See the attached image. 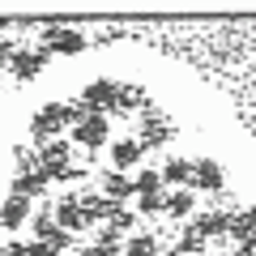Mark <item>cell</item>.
I'll list each match as a JSON object with an SVG mask.
<instances>
[{
  "instance_id": "22",
  "label": "cell",
  "mask_w": 256,
  "mask_h": 256,
  "mask_svg": "<svg viewBox=\"0 0 256 256\" xmlns=\"http://www.w3.org/2000/svg\"><path fill=\"white\" fill-rule=\"evenodd\" d=\"M162 171H141L137 175V196H162Z\"/></svg>"
},
{
  "instance_id": "19",
  "label": "cell",
  "mask_w": 256,
  "mask_h": 256,
  "mask_svg": "<svg viewBox=\"0 0 256 256\" xmlns=\"http://www.w3.org/2000/svg\"><path fill=\"white\" fill-rule=\"evenodd\" d=\"M166 218H196V192L184 188L166 196Z\"/></svg>"
},
{
  "instance_id": "2",
  "label": "cell",
  "mask_w": 256,
  "mask_h": 256,
  "mask_svg": "<svg viewBox=\"0 0 256 256\" xmlns=\"http://www.w3.org/2000/svg\"><path fill=\"white\" fill-rule=\"evenodd\" d=\"M43 52L47 56H82L86 52V34L82 30H73V26H47L43 30Z\"/></svg>"
},
{
  "instance_id": "18",
  "label": "cell",
  "mask_w": 256,
  "mask_h": 256,
  "mask_svg": "<svg viewBox=\"0 0 256 256\" xmlns=\"http://www.w3.org/2000/svg\"><path fill=\"white\" fill-rule=\"evenodd\" d=\"M120 252H124V235H116L111 226L102 230L94 244H86V248H82V256H120Z\"/></svg>"
},
{
  "instance_id": "6",
  "label": "cell",
  "mask_w": 256,
  "mask_h": 256,
  "mask_svg": "<svg viewBox=\"0 0 256 256\" xmlns=\"http://www.w3.org/2000/svg\"><path fill=\"white\" fill-rule=\"evenodd\" d=\"M52 214H56V226L68 230V235H77V230L90 226V218H86V210H82V196H60V201L52 205Z\"/></svg>"
},
{
  "instance_id": "23",
  "label": "cell",
  "mask_w": 256,
  "mask_h": 256,
  "mask_svg": "<svg viewBox=\"0 0 256 256\" xmlns=\"http://www.w3.org/2000/svg\"><path fill=\"white\" fill-rule=\"evenodd\" d=\"M137 107H150L146 94L137 86H120V98H116V111H137Z\"/></svg>"
},
{
  "instance_id": "14",
  "label": "cell",
  "mask_w": 256,
  "mask_h": 256,
  "mask_svg": "<svg viewBox=\"0 0 256 256\" xmlns=\"http://www.w3.org/2000/svg\"><path fill=\"white\" fill-rule=\"evenodd\" d=\"M30 256H60L64 252V248H73V235H68V230H60V226H56L52 230V235H47V239H30Z\"/></svg>"
},
{
  "instance_id": "30",
  "label": "cell",
  "mask_w": 256,
  "mask_h": 256,
  "mask_svg": "<svg viewBox=\"0 0 256 256\" xmlns=\"http://www.w3.org/2000/svg\"><path fill=\"white\" fill-rule=\"evenodd\" d=\"M0 256H4V239H0Z\"/></svg>"
},
{
  "instance_id": "28",
  "label": "cell",
  "mask_w": 256,
  "mask_h": 256,
  "mask_svg": "<svg viewBox=\"0 0 256 256\" xmlns=\"http://www.w3.org/2000/svg\"><path fill=\"white\" fill-rule=\"evenodd\" d=\"M13 52H18V47H13L9 38H0V64H9V60H13Z\"/></svg>"
},
{
  "instance_id": "4",
  "label": "cell",
  "mask_w": 256,
  "mask_h": 256,
  "mask_svg": "<svg viewBox=\"0 0 256 256\" xmlns=\"http://www.w3.org/2000/svg\"><path fill=\"white\" fill-rule=\"evenodd\" d=\"M73 146H82V150H102V146H111V120L107 116H86L82 124L73 128Z\"/></svg>"
},
{
  "instance_id": "21",
  "label": "cell",
  "mask_w": 256,
  "mask_h": 256,
  "mask_svg": "<svg viewBox=\"0 0 256 256\" xmlns=\"http://www.w3.org/2000/svg\"><path fill=\"white\" fill-rule=\"evenodd\" d=\"M124 256H166V252L158 248L154 235H128L124 239Z\"/></svg>"
},
{
  "instance_id": "20",
  "label": "cell",
  "mask_w": 256,
  "mask_h": 256,
  "mask_svg": "<svg viewBox=\"0 0 256 256\" xmlns=\"http://www.w3.org/2000/svg\"><path fill=\"white\" fill-rule=\"evenodd\" d=\"M205 248H210V239H205L196 226H184V230H180V244H175V252H184V256H205Z\"/></svg>"
},
{
  "instance_id": "25",
  "label": "cell",
  "mask_w": 256,
  "mask_h": 256,
  "mask_svg": "<svg viewBox=\"0 0 256 256\" xmlns=\"http://www.w3.org/2000/svg\"><path fill=\"white\" fill-rule=\"evenodd\" d=\"M30 226H34V239H47V235L56 230V214H52V210H38L34 218H30Z\"/></svg>"
},
{
  "instance_id": "1",
  "label": "cell",
  "mask_w": 256,
  "mask_h": 256,
  "mask_svg": "<svg viewBox=\"0 0 256 256\" xmlns=\"http://www.w3.org/2000/svg\"><path fill=\"white\" fill-rule=\"evenodd\" d=\"M34 154H38V171L56 184L64 175V166H73V141H64V137L43 141V146H34Z\"/></svg>"
},
{
  "instance_id": "9",
  "label": "cell",
  "mask_w": 256,
  "mask_h": 256,
  "mask_svg": "<svg viewBox=\"0 0 256 256\" xmlns=\"http://www.w3.org/2000/svg\"><path fill=\"white\" fill-rule=\"evenodd\" d=\"M141 154H146L141 137H116L111 141V171H132L141 162Z\"/></svg>"
},
{
  "instance_id": "3",
  "label": "cell",
  "mask_w": 256,
  "mask_h": 256,
  "mask_svg": "<svg viewBox=\"0 0 256 256\" xmlns=\"http://www.w3.org/2000/svg\"><path fill=\"white\" fill-rule=\"evenodd\" d=\"M116 98H120V86L111 82V77H94V82L82 90V102H86L90 116H107V111H116Z\"/></svg>"
},
{
  "instance_id": "29",
  "label": "cell",
  "mask_w": 256,
  "mask_h": 256,
  "mask_svg": "<svg viewBox=\"0 0 256 256\" xmlns=\"http://www.w3.org/2000/svg\"><path fill=\"white\" fill-rule=\"evenodd\" d=\"M166 256H184V252H175V248H171V252H166Z\"/></svg>"
},
{
  "instance_id": "17",
  "label": "cell",
  "mask_w": 256,
  "mask_h": 256,
  "mask_svg": "<svg viewBox=\"0 0 256 256\" xmlns=\"http://www.w3.org/2000/svg\"><path fill=\"white\" fill-rule=\"evenodd\" d=\"M244 239H256V205H239V210H235L230 244H244Z\"/></svg>"
},
{
  "instance_id": "7",
  "label": "cell",
  "mask_w": 256,
  "mask_h": 256,
  "mask_svg": "<svg viewBox=\"0 0 256 256\" xmlns=\"http://www.w3.org/2000/svg\"><path fill=\"white\" fill-rule=\"evenodd\" d=\"M230 222H235V210H205L188 226H196L205 239H230Z\"/></svg>"
},
{
  "instance_id": "16",
  "label": "cell",
  "mask_w": 256,
  "mask_h": 256,
  "mask_svg": "<svg viewBox=\"0 0 256 256\" xmlns=\"http://www.w3.org/2000/svg\"><path fill=\"white\" fill-rule=\"evenodd\" d=\"M171 141V124L166 120H158L154 111H146V128H141V146L146 150H158V146H166Z\"/></svg>"
},
{
  "instance_id": "27",
  "label": "cell",
  "mask_w": 256,
  "mask_h": 256,
  "mask_svg": "<svg viewBox=\"0 0 256 256\" xmlns=\"http://www.w3.org/2000/svg\"><path fill=\"white\" fill-rule=\"evenodd\" d=\"M82 175H90V171H86V166H64V175H60L56 184H77Z\"/></svg>"
},
{
  "instance_id": "5",
  "label": "cell",
  "mask_w": 256,
  "mask_h": 256,
  "mask_svg": "<svg viewBox=\"0 0 256 256\" xmlns=\"http://www.w3.org/2000/svg\"><path fill=\"white\" fill-rule=\"evenodd\" d=\"M9 68H13L18 82H34V77L47 68V52H43V47H18L13 60H9Z\"/></svg>"
},
{
  "instance_id": "15",
  "label": "cell",
  "mask_w": 256,
  "mask_h": 256,
  "mask_svg": "<svg viewBox=\"0 0 256 256\" xmlns=\"http://www.w3.org/2000/svg\"><path fill=\"white\" fill-rule=\"evenodd\" d=\"M82 210L90 222H111L120 210V201H111V196H94V192H82Z\"/></svg>"
},
{
  "instance_id": "11",
  "label": "cell",
  "mask_w": 256,
  "mask_h": 256,
  "mask_svg": "<svg viewBox=\"0 0 256 256\" xmlns=\"http://www.w3.org/2000/svg\"><path fill=\"white\" fill-rule=\"evenodd\" d=\"M158 171H162V184H166V188H175V192L192 188V158H180V154H175V158H166Z\"/></svg>"
},
{
  "instance_id": "8",
  "label": "cell",
  "mask_w": 256,
  "mask_h": 256,
  "mask_svg": "<svg viewBox=\"0 0 256 256\" xmlns=\"http://www.w3.org/2000/svg\"><path fill=\"white\" fill-rule=\"evenodd\" d=\"M222 184H226V171H222L218 158H192V188L222 192Z\"/></svg>"
},
{
  "instance_id": "12",
  "label": "cell",
  "mask_w": 256,
  "mask_h": 256,
  "mask_svg": "<svg viewBox=\"0 0 256 256\" xmlns=\"http://www.w3.org/2000/svg\"><path fill=\"white\" fill-rule=\"evenodd\" d=\"M47 184H52V180H47L43 171H18V175H13V184H9V192H13V196L34 201V196H43V192H47Z\"/></svg>"
},
{
  "instance_id": "26",
  "label": "cell",
  "mask_w": 256,
  "mask_h": 256,
  "mask_svg": "<svg viewBox=\"0 0 256 256\" xmlns=\"http://www.w3.org/2000/svg\"><path fill=\"white\" fill-rule=\"evenodd\" d=\"M137 214H166V196H137Z\"/></svg>"
},
{
  "instance_id": "13",
  "label": "cell",
  "mask_w": 256,
  "mask_h": 256,
  "mask_svg": "<svg viewBox=\"0 0 256 256\" xmlns=\"http://www.w3.org/2000/svg\"><path fill=\"white\" fill-rule=\"evenodd\" d=\"M102 196H111V201L124 205L128 196H137V180L124 175V171H107V175H102Z\"/></svg>"
},
{
  "instance_id": "10",
  "label": "cell",
  "mask_w": 256,
  "mask_h": 256,
  "mask_svg": "<svg viewBox=\"0 0 256 256\" xmlns=\"http://www.w3.org/2000/svg\"><path fill=\"white\" fill-rule=\"evenodd\" d=\"M34 218L30 214V201L26 196H4V205H0V230H18V226H26V222Z\"/></svg>"
},
{
  "instance_id": "24",
  "label": "cell",
  "mask_w": 256,
  "mask_h": 256,
  "mask_svg": "<svg viewBox=\"0 0 256 256\" xmlns=\"http://www.w3.org/2000/svg\"><path fill=\"white\" fill-rule=\"evenodd\" d=\"M107 226L116 230V235H132V226H137V210H128V205H120V210H116V218H111Z\"/></svg>"
},
{
  "instance_id": "31",
  "label": "cell",
  "mask_w": 256,
  "mask_h": 256,
  "mask_svg": "<svg viewBox=\"0 0 256 256\" xmlns=\"http://www.w3.org/2000/svg\"><path fill=\"white\" fill-rule=\"evenodd\" d=\"M235 256H239V252H235Z\"/></svg>"
}]
</instances>
